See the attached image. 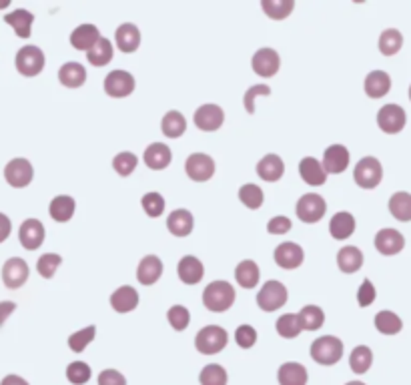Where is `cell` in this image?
<instances>
[{"label":"cell","mask_w":411,"mask_h":385,"mask_svg":"<svg viewBox=\"0 0 411 385\" xmlns=\"http://www.w3.org/2000/svg\"><path fill=\"white\" fill-rule=\"evenodd\" d=\"M185 173L195 183H207L215 174V161L205 153L189 154L185 161Z\"/></svg>","instance_id":"12"},{"label":"cell","mask_w":411,"mask_h":385,"mask_svg":"<svg viewBox=\"0 0 411 385\" xmlns=\"http://www.w3.org/2000/svg\"><path fill=\"white\" fill-rule=\"evenodd\" d=\"M58 80L67 89H80L87 82V69L80 62H64L58 71Z\"/></svg>","instance_id":"27"},{"label":"cell","mask_w":411,"mask_h":385,"mask_svg":"<svg viewBox=\"0 0 411 385\" xmlns=\"http://www.w3.org/2000/svg\"><path fill=\"white\" fill-rule=\"evenodd\" d=\"M163 269H165V265H163L161 257H157V255H147V257L141 259V263H139V267H137V279H139L141 285L150 287V285H155V283L161 279Z\"/></svg>","instance_id":"18"},{"label":"cell","mask_w":411,"mask_h":385,"mask_svg":"<svg viewBox=\"0 0 411 385\" xmlns=\"http://www.w3.org/2000/svg\"><path fill=\"white\" fill-rule=\"evenodd\" d=\"M141 205H143V209L145 213L149 215V217H161L163 213H165V197L161 195V192H145L143 195V199H141Z\"/></svg>","instance_id":"51"},{"label":"cell","mask_w":411,"mask_h":385,"mask_svg":"<svg viewBox=\"0 0 411 385\" xmlns=\"http://www.w3.org/2000/svg\"><path fill=\"white\" fill-rule=\"evenodd\" d=\"M261 8L271 20H285L291 17L295 0H261Z\"/></svg>","instance_id":"39"},{"label":"cell","mask_w":411,"mask_h":385,"mask_svg":"<svg viewBox=\"0 0 411 385\" xmlns=\"http://www.w3.org/2000/svg\"><path fill=\"white\" fill-rule=\"evenodd\" d=\"M91 375H93V371H91V367H89L87 361H73L67 367V379L73 385L89 384Z\"/></svg>","instance_id":"50"},{"label":"cell","mask_w":411,"mask_h":385,"mask_svg":"<svg viewBox=\"0 0 411 385\" xmlns=\"http://www.w3.org/2000/svg\"><path fill=\"white\" fill-rule=\"evenodd\" d=\"M283 173H285V163H283L279 154H265L261 161L257 163V174L267 183H277L283 177Z\"/></svg>","instance_id":"25"},{"label":"cell","mask_w":411,"mask_h":385,"mask_svg":"<svg viewBox=\"0 0 411 385\" xmlns=\"http://www.w3.org/2000/svg\"><path fill=\"white\" fill-rule=\"evenodd\" d=\"M4 22L10 24V26L15 28V33H17L19 39H28V37L33 35L30 30H33L35 15L28 12V10H24V8H17V10L8 12V15L4 17Z\"/></svg>","instance_id":"34"},{"label":"cell","mask_w":411,"mask_h":385,"mask_svg":"<svg viewBox=\"0 0 411 385\" xmlns=\"http://www.w3.org/2000/svg\"><path fill=\"white\" fill-rule=\"evenodd\" d=\"M401 44H403L401 33L397 28H387L379 37V53L385 55V57H393L401 51Z\"/></svg>","instance_id":"43"},{"label":"cell","mask_w":411,"mask_h":385,"mask_svg":"<svg viewBox=\"0 0 411 385\" xmlns=\"http://www.w3.org/2000/svg\"><path fill=\"white\" fill-rule=\"evenodd\" d=\"M375 329L383 335H395L403 329V321L393 311H379L375 315Z\"/></svg>","instance_id":"42"},{"label":"cell","mask_w":411,"mask_h":385,"mask_svg":"<svg viewBox=\"0 0 411 385\" xmlns=\"http://www.w3.org/2000/svg\"><path fill=\"white\" fill-rule=\"evenodd\" d=\"M337 267L341 273H357L363 267V253L356 245H345L337 253Z\"/></svg>","instance_id":"30"},{"label":"cell","mask_w":411,"mask_h":385,"mask_svg":"<svg viewBox=\"0 0 411 385\" xmlns=\"http://www.w3.org/2000/svg\"><path fill=\"white\" fill-rule=\"evenodd\" d=\"M143 161L152 171H165L173 161V151L165 143H150L143 153Z\"/></svg>","instance_id":"22"},{"label":"cell","mask_w":411,"mask_h":385,"mask_svg":"<svg viewBox=\"0 0 411 385\" xmlns=\"http://www.w3.org/2000/svg\"><path fill=\"white\" fill-rule=\"evenodd\" d=\"M139 305V291L131 285L114 289L111 295V307L116 313H131Z\"/></svg>","instance_id":"24"},{"label":"cell","mask_w":411,"mask_h":385,"mask_svg":"<svg viewBox=\"0 0 411 385\" xmlns=\"http://www.w3.org/2000/svg\"><path fill=\"white\" fill-rule=\"evenodd\" d=\"M233 303H235V287L229 281L223 279L211 281L203 291V305L213 313L229 311Z\"/></svg>","instance_id":"1"},{"label":"cell","mask_w":411,"mask_h":385,"mask_svg":"<svg viewBox=\"0 0 411 385\" xmlns=\"http://www.w3.org/2000/svg\"><path fill=\"white\" fill-rule=\"evenodd\" d=\"M134 77H132L129 71H123V69H116V71H111L107 77H105V82H103V89L105 93L112 98H125V96H131L134 93Z\"/></svg>","instance_id":"8"},{"label":"cell","mask_w":411,"mask_h":385,"mask_svg":"<svg viewBox=\"0 0 411 385\" xmlns=\"http://www.w3.org/2000/svg\"><path fill=\"white\" fill-rule=\"evenodd\" d=\"M17 311V303L15 301H0V328L4 325V321Z\"/></svg>","instance_id":"58"},{"label":"cell","mask_w":411,"mask_h":385,"mask_svg":"<svg viewBox=\"0 0 411 385\" xmlns=\"http://www.w3.org/2000/svg\"><path fill=\"white\" fill-rule=\"evenodd\" d=\"M277 382L279 385H307L309 382L307 367L301 366L297 361H287L277 371Z\"/></svg>","instance_id":"33"},{"label":"cell","mask_w":411,"mask_h":385,"mask_svg":"<svg viewBox=\"0 0 411 385\" xmlns=\"http://www.w3.org/2000/svg\"><path fill=\"white\" fill-rule=\"evenodd\" d=\"M410 100H411V87H410Z\"/></svg>","instance_id":"63"},{"label":"cell","mask_w":411,"mask_h":385,"mask_svg":"<svg viewBox=\"0 0 411 385\" xmlns=\"http://www.w3.org/2000/svg\"><path fill=\"white\" fill-rule=\"evenodd\" d=\"M235 341L241 349H251L257 343V329L251 325H239L235 331Z\"/></svg>","instance_id":"54"},{"label":"cell","mask_w":411,"mask_h":385,"mask_svg":"<svg viewBox=\"0 0 411 385\" xmlns=\"http://www.w3.org/2000/svg\"><path fill=\"white\" fill-rule=\"evenodd\" d=\"M76 211V201L69 195H58L49 205V215L56 223H69Z\"/></svg>","instance_id":"28"},{"label":"cell","mask_w":411,"mask_h":385,"mask_svg":"<svg viewBox=\"0 0 411 385\" xmlns=\"http://www.w3.org/2000/svg\"><path fill=\"white\" fill-rule=\"evenodd\" d=\"M343 357V341L335 335H323L311 343V359L319 366H335Z\"/></svg>","instance_id":"2"},{"label":"cell","mask_w":411,"mask_h":385,"mask_svg":"<svg viewBox=\"0 0 411 385\" xmlns=\"http://www.w3.org/2000/svg\"><path fill=\"white\" fill-rule=\"evenodd\" d=\"M297 319L303 331H317L325 323V311L317 305H305L297 313Z\"/></svg>","instance_id":"38"},{"label":"cell","mask_w":411,"mask_h":385,"mask_svg":"<svg viewBox=\"0 0 411 385\" xmlns=\"http://www.w3.org/2000/svg\"><path fill=\"white\" fill-rule=\"evenodd\" d=\"M227 382H229L227 369L219 364L205 366L199 373V384L201 385H227Z\"/></svg>","instance_id":"46"},{"label":"cell","mask_w":411,"mask_h":385,"mask_svg":"<svg viewBox=\"0 0 411 385\" xmlns=\"http://www.w3.org/2000/svg\"><path fill=\"white\" fill-rule=\"evenodd\" d=\"M289 231H291V219L285 215H277V217L269 219V223H267V233H271V235H285Z\"/></svg>","instance_id":"56"},{"label":"cell","mask_w":411,"mask_h":385,"mask_svg":"<svg viewBox=\"0 0 411 385\" xmlns=\"http://www.w3.org/2000/svg\"><path fill=\"white\" fill-rule=\"evenodd\" d=\"M8 4H10V2H8V0H2V2H0V8H6V6H8Z\"/></svg>","instance_id":"61"},{"label":"cell","mask_w":411,"mask_h":385,"mask_svg":"<svg viewBox=\"0 0 411 385\" xmlns=\"http://www.w3.org/2000/svg\"><path fill=\"white\" fill-rule=\"evenodd\" d=\"M329 233L337 241H345L356 233V217L347 211H339L329 221Z\"/></svg>","instance_id":"29"},{"label":"cell","mask_w":411,"mask_h":385,"mask_svg":"<svg viewBox=\"0 0 411 385\" xmlns=\"http://www.w3.org/2000/svg\"><path fill=\"white\" fill-rule=\"evenodd\" d=\"M375 297H377V291H375L374 283L369 279H363V283L357 289V303H359V307H369L375 301Z\"/></svg>","instance_id":"55"},{"label":"cell","mask_w":411,"mask_h":385,"mask_svg":"<svg viewBox=\"0 0 411 385\" xmlns=\"http://www.w3.org/2000/svg\"><path fill=\"white\" fill-rule=\"evenodd\" d=\"M408 115L399 105H385L377 113V125L383 133L387 135H397L405 129Z\"/></svg>","instance_id":"13"},{"label":"cell","mask_w":411,"mask_h":385,"mask_svg":"<svg viewBox=\"0 0 411 385\" xmlns=\"http://www.w3.org/2000/svg\"><path fill=\"white\" fill-rule=\"evenodd\" d=\"M94 335H96V328L94 325H89V328L80 329V331H75L71 337H69V347H71V351H75V353H82L89 343H93L94 341Z\"/></svg>","instance_id":"49"},{"label":"cell","mask_w":411,"mask_h":385,"mask_svg":"<svg viewBox=\"0 0 411 385\" xmlns=\"http://www.w3.org/2000/svg\"><path fill=\"white\" fill-rule=\"evenodd\" d=\"M161 131L168 138H181L187 131V118L179 111H168L161 120Z\"/></svg>","instance_id":"36"},{"label":"cell","mask_w":411,"mask_h":385,"mask_svg":"<svg viewBox=\"0 0 411 385\" xmlns=\"http://www.w3.org/2000/svg\"><path fill=\"white\" fill-rule=\"evenodd\" d=\"M0 385H30L24 377H20V375H15V373H10V375H6L2 382H0Z\"/></svg>","instance_id":"60"},{"label":"cell","mask_w":411,"mask_h":385,"mask_svg":"<svg viewBox=\"0 0 411 385\" xmlns=\"http://www.w3.org/2000/svg\"><path fill=\"white\" fill-rule=\"evenodd\" d=\"M114 57V46H112V42L109 39H105V37H100V39L96 40V44H94L91 51H87V60L93 64V66H105V64H109Z\"/></svg>","instance_id":"37"},{"label":"cell","mask_w":411,"mask_h":385,"mask_svg":"<svg viewBox=\"0 0 411 385\" xmlns=\"http://www.w3.org/2000/svg\"><path fill=\"white\" fill-rule=\"evenodd\" d=\"M114 44L121 53L132 55L139 46H141V30L137 24L132 22H125L116 28L114 33Z\"/></svg>","instance_id":"20"},{"label":"cell","mask_w":411,"mask_h":385,"mask_svg":"<svg viewBox=\"0 0 411 385\" xmlns=\"http://www.w3.org/2000/svg\"><path fill=\"white\" fill-rule=\"evenodd\" d=\"M44 237H46L44 225L38 219H26V221H22V225H20L19 229V241L24 249L37 251L44 243Z\"/></svg>","instance_id":"17"},{"label":"cell","mask_w":411,"mask_h":385,"mask_svg":"<svg viewBox=\"0 0 411 385\" xmlns=\"http://www.w3.org/2000/svg\"><path fill=\"white\" fill-rule=\"evenodd\" d=\"M229 343V333L221 325H205L195 335V349L203 355L221 353Z\"/></svg>","instance_id":"3"},{"label":"cell","mask_w":411,"mask_h":385,"mask_svg":"<svg viewBox=\"0 0 411 385\" xmlns=\"http://www.w3.org/2000/svg\"><path fill=\"white\" fill-rule=\"evenodd\" d=\"M98 39H100L98 28H96L94 24H89V22L78 24L75 30L71 33V44H73V48H76V51H85V53L91 51Z\"/></svg>","instance_id":"26"},{"label":"cell","mask_w":411,"mask_h":385,"mask_svg":"<svg viewBox=\"0 0 411 385\" xmlns=\"http://www.w3.org/2000/svg\"><path fill=\"white\" fill-rule=\"evenodd\" d=\"M239 201L243 203L247 209L251 211H257L261 209L263 203H265V195H263L261 187L253 185V183H247L239 189Z\"/></svg>","instance_id":"44"},{"label":"cell","mask_w":411,"mask_h":385,"mask_svg":"<svg viewBox=\"0 0 411 385\" xmlns=\"http://www.w3.org/2000/svg\"><path fill=\"white\" fill-rule=\"evenodd\" d=\"M383 179V167L375 156H363L353 169V181L361 189H375Z\"/></svg>","instance_id":"6"},{"label":"cell","mask_w":411,"mask_h":385,"mask_svg":"<svg viewBox=\"0 0 411 385\" xmlns=\"http://www.w3.org/2000/svg\"><path fill=\"white\" fill-rule=\"evenodd\" d=\"M287 299H289V291L277 279L267 281L257 293V305L267 313H273V311L283 307L287 303Z\"/></svg>","instance_id":"5"},{"label":"cell","mask_w":411,"mask_h":385,"mask_svg":"<svg viewBox=\"0 0 411 385\" xmlns=\"http://www.w3.org/2000/svg\"><path fill=\"white\" fill-rule=\"evenodd\" d=\"M345 385H365L363 382H349V384H345Z\"/></svg>","instance_id":"62"},{"label":"cell","mask_w":411,"mask_h":385,"mask_svg":"<svg viewBox=\"0 0 411 385\" xmlns=\"http://www.w3.org/2000/svg\"><path fill=\"white\" fill-rule=\"evenodd\" d=\"M251 69L257 77L271 78L279 73L281 69V57L279 53L271 46H263L259 48L253 58H251Z\"/></svg>","instance_id":"11"},{"label":"cell","mask_w":411,"mask_h":385,"mask_svg":"<svg viewBox=\"0 0 411 385\" xmlns=\"http://www.w3.org/2000/svg\"><path fill=\"white\" fill-rule=\"evenodd\" d=\"M275 329H277V333H279L283 339H295L301 331H303L299 319H297V313H285V315H281L279 319H277V323H275Z\"/></svg>","instance_id":"45"},{"label":"cell","mask_w":411,"mask_h":385,"mask_svg":"<svg viewBox=\"0 0 411 385\" xmlns=\"http://www.w3.org/2000/svg\"><path fill=\"white\" fill-rule=\"evenodd\" d=\"M273 259L281 269H297L305 261V251L297 243H281L273 251Z\"/></svg>","instance_id":"16"},{"label":"cell","mask_w":411,"mask_h":385,"mask_svg":"<svg viewBox=\"0 0 411 385\" xmlns=\"http://www.w3.org/2000/svg\"><path fill=\"white\" fill-rule=\"evenodd\" d=\"M235 279L243 289H255L259 285V279H261L259 265L251 259H245L235 267Z\"/></svg>","instance_id":"35"},{"label":"cell","mask_w":411,"mask_h":385,"mask_svg":"<svg viewBox=\"0 0 411 385\" xmlns=\"http://www.w3.org/2000/svg\"><path fill=\"white\" fill-rule=\"evenodd\" d=\"M371 364H374V353H371V349L367 346H357L351 351V355H349V367H351V371L357 373V375L367 373Z\"/></svg>","instance_id":"41"},{"label":"cell","mask_w":411,"mask_h":385,"mask_svg":"<svg viewBox=\"0 0 411 385\" xmlns=\"http://www.w3.org/2000/svg\"><path fill=\"white\" fill-rule=\"evenodd\" d=\"M28 263L20 257H12L2 265V283L6 289H20L28 281Z\"/></svg>","instance_id":"14"},{"label":"cell","mask_w":411,"mask_h":385,"mask_svg":"<svg viewBox=\"0 0 411 385\" xmlns=\"http://www.w3.org/2000/svg\"><path fill=\"white\" fill-rule=\"evenodd\" d=\"M327 174H341L349 167V149L345 145H329L321 161Z\"/></svg>","instance_id":"15"},{"label":"cell","mask_w":411,"mask_h":385,"mask_svg":"<svg viewBox=\"0 0 411 385\" xmlns=\"http://www.w3.org/2000/svg\"><path fill=\"white\" fill-rule=\"evenodd\" d=\"M193 123L199 131H205V133H215L223 127L225 123V111L215 105V102H207L201 105L195 115H193Z\"/></svg>","instance_id":"10"},{"label":"cell","mask_w":411,"mask_h":385,"mask_svg":"<svg viewBox=\"0 0 411 385\" xmlns=\"http://www.w3.org/2000/svg\"><path fill=\"white\" fill-rule=\"evenodd\" d=\"M195 227V219L187 209H175V211L168 215L167 219V229L170 235L175 237H189L193 233Z\"/></svg>","instance_id":"32"},{"label":"cell","mask_w":411,"mask_h":385,"mask_svg":"<svg viewBox=\"0 0 411 385\" xmlns=\"http://www.w3.org/2000/svg\"><path fill=\"white\" fill-rule=\"evenodd\" d=\"M390 213L397 221H411V195L405 191L393 192L390 199Z\"/></svg>","instance_id":"40"},{"label":"cell","mask_w":411,"mask_h":385,"mask_svg":"<svg viewBox=\"0 0 411 385\" xmlns=\"http://www.w3.org/2000/svg\"><path fill=\"white\" fill-rule=\"evenodd\" d=\"M62 265V257L56 253H44L42 257H38L37 261V271L40 273L42 279H53L56 269Z\"/></svg>","instance_id":"48"},{"label":"cell","mask_w":411,"mask_h":385,"mask_svg":"<svg viewBox=\"0 0 411 385\" xmlns=\"http://www.w3.org/2000/svg\"><path fill=\"white\" fill-rule=\"evenodd\" d=\"M4 179H6V183L10 185V187H15V189H24V187H28L30 183H33V179H35V169H33V165H30V161L28 159H12V161H8V165L4 167Z\"/></svg>","instance_id":"9"},{"label":"cell","mask_w":411,"mask_h":385,"mask_svg":"<svg viewBox=\"0 0 411 385\" xmlns=\"http://www.w3.org/2000/svg\"><path fill=\"white\" fill-rule=\"evenodd\" d=\"M177 275L185 285H197L205 277V265L195 255H185L177 265Z\"/></svg>","instance_id":"19"},{"label":"cell","mask_w":411,"mask_h":385,"mask_svg":"<svg viewBox=\"0 0 411 385\" xmlns=\"http://www.w3.org/2000/svg\"><path fill=\"white\" fill-rule=\"evenodd\" d=\"M44 64H46V57L35 44L22 46L15 58V66L22 77H38L44 71Z\"/></svg>","instance_id":"4"},{"label":"cell","mask_w":411,"mask_h":385,"mask_svg":"<svg viewBox=\"0 0 411 385\" xmlns=\"http://www.w3.org/2000/svg\"><path fill=\"white\" fill-rule=\"evenodd\" d=\"M12 231V225H10V219L4 215V213H0V243H4L6 239H8V235Z\"/></svg>","instance_id":"59"},{"label":"cell","mask_w":411,"mask_h":385,"mask_svg":"<svg viewBox=\"0 0 411 385\" xmlns=\"http://www.w3.org/2000/svg\"><path fill=\"white\" fill-rule=\"evenodd\" d=\"M167 321L175 331H185L191 323V313L185 305H173L167 311Z\"/></svg>","instance_id":"52"},{"label":"cell","mask_w":411,"mask_h":385,"mask_svg":"<svg viewBox=\"0 0 411 385\" xmlns=\"http://www.w3.org/2000/svg\"><path fill=\"white\" fill-rule=\"evenodd\" d=\"M325 211H327V203L325 199L317 195V192H307L303 195L297 205H295V213L299 217L303 223H319L323 217H325Z\"/></svg>","instance_id":"7"},{"label":"cell","mask_w":411,"mask_h":385,"mask_svg":"<svg viewBox=\"0 0 411 385\" xmlns=\"http://www.w3.org/2000/svg\"><path fill=\"white\" fill-rule=\"evenodd\" d=\"M98 385H127V379L121 371L116 369H103L96 377Z\"/></svg>","instance_id":"57"},{"label":"cell","mask_w":411,"mask_h":385,"mask_svg":"<svg viewBox=\"0 0 411 385\" xmlns=\"http://www.w3.org/2000/svg\"><path fill=\"white\" fill-rule=\"evenodd\" d=\"M363 89H365V95L369 98H381V96L387 95L390 89H392V77L385 71H371L365 77Z\"/></svg>","instance_id":"31"},{"label":"cell","mask_w":411,"mask_h":385,"mask_svg":"<svg viewBox=\"0 0 411 385\" xmlns=\"http://www.w3.org/2000/svg\"><path fill=\"white\" fill-rule=\"evenodd\" d=\"M139 165V156L131 151H123L112 159V169L119 177H131Z\"/></svg>","instance_id":"47"},{"label":"cell","mask_w":411,"mask_h":385,"mask_svg":"<svg viewBox=\"0 0 411 385\" xmlns=\"http://www.w3.org/2000/svg\"><path fill=\"white\" fill-rule=\"evenodd\" d=\"M299 174L301 179L309 185V187H321L327 183V173L315 156H305L299 163Z\"/></svg>","instance_id":"23"},{"label":"cell","mask_w":411,"mask_h":385,"mask_svg":"<svg viewBox=\"0 0 411 385\" xmlns=\"http://www.w3.org/2000/svg\"><path fill=\"white\" fill-rule=\"evenodd\" d=\"M405 247V239L397 229H381L375 235V249L385 257L397 255Z\"/></svg>","instance_id":"21"},{"label":"cell","mask_w":411,"mask_h":385,"mask_svg":"<svg viewBox=\"0 0 411 385\" xmlns=\"http://www.w3.org/2000/svg\"><path fill=\"white\" fill-rule=\"evenodd\" d=\"M271 95V87L269 84H253L251 89H247V93L243 96V105L245 111L249 115H255V100L259 96H269Z\"/></svg>","instance_id":"53"}]
</instances>
